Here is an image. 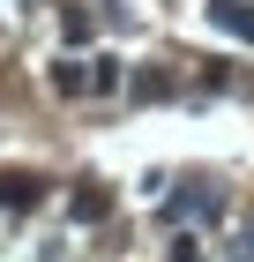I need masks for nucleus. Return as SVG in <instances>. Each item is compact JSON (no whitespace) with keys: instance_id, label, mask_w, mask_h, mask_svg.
I'll return each mask as SVG.
<instances>
[{"instance_id":"f257e3e1","label":"nucleus","mask_w":254,"mask_h":262,"mask_svg":"<svg viewBox=\"0 0 254 262\" xmlns=\"http://www.w3.org/2000/svg\"><path fill=\"white\" fill-rule=\"evenodd\" d=\"M210 23L217 30H232V38L254 45V0H210Z\"/></svg>"},{"instance_id":"f03ea898","label":"nucleus","mask_w":254,"mask_h":262,"mask_svg":"<svg viewBox=\"0 0 254 262\" xmlns=\"http://www.w3.org/2000/svg\"><path fill=\"white\" fill-rule=\"evenodd\" d=\"M38 195H45L38 172H0V210H30Z\"/></svg>"},{"instance_id":"7ed1b4c3","label":"nucleus","mask_w":254,"mask_h":262,"mask_svg":"<svg viewBox=\"0 0 254 262\" xmlns=\"http://www.w3.org/2000/svg\"><path fill=\"white\" fill-rule=\"evenodd\" d=\"M67 210H75V225H98L105 210H112V195H105L98 180H82V187H75V202H67Z\"/></svg>"},{"instance_id":"20e7f679","label":"nucleus","mask_w":254,"mask_h":262,"mask_svg":"<svg viewBox=\"0 0 254 262\" xmlns=\"http://www.w3.org/2000/svg\"><path fill=\"white\" fill-rule=\"evenodd\" d=\"M224 202L210 195V187H187V195H172V217H217Z\"/></svg>"},{"instance_id":"39448f33","label":"nucleus","mask_w":254,"mask_h":262,"mask_svg":"<svg viewBox=\"0 0 254 262\" xmlns=\"http://www.w3.org/2000/svg\"><path fill=\"white\" fill-rule=\"evenodd\" d=\"M53 90H60V98H82V90H90V68H75V60H60Z\"/></svg>"},{"instance_id":"423d86ee","label":"nucleus","mask_w":254,"mask_h":262,"mask_svg":"<svg viewBox=\"0 0 254 262\" xmlns=\"http://www.w3.org/2000/svg\"><path fill=\"white\" fill-rule=\"evenodd\" d=\"M90 90H98V98L120 90V60H90Z\"/></svg>"},{"instance_id":"0eeeda50","label":"nucleus","mask_w":254,"mask_h":262,"mask_svg":"<svg viewBox=\"0 0 254 262\" xmlns=\"http://www.w3.org/2000/svg\"><path fill=\"white\" fill-rule=\"evenodd\" d=\"M60 30H67V45H82V38H90V15H82V8H67V15H60Z\"/></svg>"},{"instance_id":"6e6552de","label":"nucleus","mask_w":254,"mask_h":262,"mask_svg":"<svg viewBox=\"0 0 254 262\" xmlns=\"http://www.w3.org/2000/svg\"><path fill=\"white\" fill-rule=\"evenodd\" d=\"M172 262H202V240H187V232H179V240H172Z\"/></svg>"},{"instance_id":"1a4fd4ad","label":"nucleus","mask_w":254,"mask_h":262,"mask_svg":"<svg viewBox=\"0 0 254 262\" xmlns=\"http://www.w3.org/2000/svg\"><path fill=\"white\" fill-rule=\"evenodd\" d=\"M239 262H254V232H247V240H239Z\"/></svg>"}]
</instances>
